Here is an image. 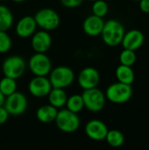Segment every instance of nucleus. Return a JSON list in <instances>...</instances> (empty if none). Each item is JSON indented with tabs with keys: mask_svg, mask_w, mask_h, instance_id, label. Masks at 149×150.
I'll list each match as a JSON object with an SVG mask.
<instances>
[{
	"mask_svg": "<svg viewBox=\"0 0 149 150\" xmlns=\"http://www.w3.org/2000/svg\"><path fill=\"white\" fill-rule=\"evenodd\" d=\"M47 97H48L49 105H53L57 109L63 107L66 105L68 99L64 89H59V88H52Z\"/></svg>",
	"mask_w": 149,
	"mask_h": 150,
	"instance_id": "obj_18",
	"label": "nucleus"
},
{
	"mask_svg": "<svg viewBox=\"0 0 149 150\" xmlns=\"http://www.w3.org/2000/svg\"><path fill=\"white\" fill-rule=\"evenodd\" d=\"M85 134L92 141H104L109 131L107 126L99 120H91L85 126Z\"/></svg>",
	"mask_w": 149,
	"mask_h": 150,
	"instance_id": "obj_12",
	"label": "nucleus"
},
{
	"mask_svg": "<svg viewBox=\"0 0 149 150\" xmlns=\"http://www.w3.org/2000/svg\"><path fill=\"white\" fill-rule=\"evenodd\" d=\"M37 26L45 31H53L56 29L61 22L59 14L51 8H43L39 10L33 16Z\"/></svg>",
	"mask_w": 149,
	"mask_h": 150,
	"instance_id": "obj_6",
	"label": "nucleus"
},
{
	"mask_svg": "<svg viewBox=\"0 0 149 150\" xmlns=\"http://www.w3.org/2000/svg\"><path fill=\"white\" fill-rule=\"evenodd\" d=\"M52 85L50 81L46 76H34L28 84V91L30 94L35 98L47 97Z\"/></svg>",
	"mask_w": 149,
	"mask_h": 150,
	"instance_id": "obj_10",
	"label": "nucleus"
},
{
	"mask_svg": "<svg viewBox=\"0 0 149 150\" xmlns=\"http://www.w3.org/2000/svg\"><path fill=\"white\" fill-rule=\"evenodd\" d=\"M29 69L35 76H47L52 70V62L45 53H35L29 60Z\"/></svg>",
	"mask_w": 149,
	"mask_h": 150,
	"instance_id": "obj_8",
	"label": "nucleus"
},
{
	"mask_svg": "<svg viewBox=\"0 0 149 150\" xmlns=\"http://www.w3.org/2000/svg\"><path fill=\"white\" fill-rule=\"evenodd\" d=\"M145 41V36L143 33L137 29L130 30L127 33H125L121 44L124 48L136 51L139 49Z\"/></svg>",
	"mask_w": 149,
	"mask_h": 150,
	"instance_id": "obj_14",
	"label": "nucleus"
},
{
	"mask_svg": "<svg viewBox=\"0 0 149 150\" xmlns=\"http://www.w3.org/2000/svg\"><path fill=\"white\" fill-rule=\"evenodd\" d=\"M90 1H92V2H94V1H97V0H90Z\"/></svg>",
	"mask_w": 149,
	"mask_h": 150,
	"instance_id": "obj_32",
	"label": "nucleus"
},
{
	"mask_svg": "<svg viewBox=\"0 0 149 150\" xmlns=\"http://www.w3.org/2000/svg\"><path fill=\"white\" fill-rule=\"evenodd\" d=\"M37 24L32 16H25L18 20L16 25V33L22 39H26L36 32Z\"/></svg>",
	"mask_w": 149,
	"mask_h": 150,
	"instance_id": "obj_15",
	"label": "nucleus"
},
{
	"mask_svg": "<svg viewBox=\"0 0 149 150\" xmlns=\"http://www.w3.org/2000/svg\"><path fill=\"white\" fill-rule=\"evenodd\" d=\"M137 1H140V0H137Z\"/></svg>",
	"mask_w": 149,
	"mask_h": 150,
	"instance_id": "obj_34",
	"label": "nucleus"
},
{
	"mask_svg": "<svg viewBox=\"0 0 149 150\" xmlns=\"http://www.w3.org/2000/svg\"><path fill=\"white\" fill-rule=\"evenodd\" d=\"M9 116L10 114L8 113L6 109L4 106H0V125L4 124L8 120Z\"/></svg>",
	"mask_w": 149,
	"mask_h": 150,
	"instance_id": "obj_28",
	"label": "nucleus"
},
{
	"mask_svg": "<svg viewBox=\"0 0 149 150\" xmlns=\"http://www.w3.org/2000/svg\"><path fill=\"white\" fill-rule=\"evenodd\" d=\"M54 122L57 128L66 134H72L76 132L81 124L77 113L72 112L68 109L58 111Z\"/></svg>",
	"mask_w": 149,
	"mask_h": 150,
	"instance_id": "obj_2",
	"label": "nucleus"
},
{
	"mask_svg": "<svg viewBox=\"0 0 149 150\" xmlns=\"http://www.w3.org/2000/svg\"><path fill=\"white\" fill-rule=\"evenodd\" d=\"M13 24V15L5 5H0V31H8Z\"/></svg>",
	"mask_w": 149,
	"mask_h": 150,
	"instance_id": "obj_20",
	"label": "nucleus"
},
{
	"mask_svg": "<svg viewBox=\"0 0 149 150\" xmlns=\"http://www.w3.org/2000/svg\"><path fill=\"white\" fill-rule=\"evenodd\" d=\"M136 59H137V55H136L135 51H133V50L124 48V50L119 54L120 64H123L126 66L132 67L135 63Z\"/></svg>",
	"mask_w": 149,
	"mask_h": 150,
	"instance_id": "obj_24",
	"label": "nucleus"
},
{
	"mask_svg": "<svg viewBox=\"0 0 149 150\" xmlns=\"http://www.w3.org/2000/svg\"><path fill=\"white\" fill-rule=\"evenodd\" d=\"M12 42L9 34L4 31H0V54H5L10 51Z\"/></svg>",
	"mask_w": 149,
	"mask_h": 150,
	"instance_id": "obj_26",
	"label": "nucleus"
},
{
	"mask_svg": "<svg viewBox=\"0 0 149 150\" xmlns=\"http://www.w3.org/2000/svg\"><path fill=\"white\" fill-rule=\"evenodd\" d=\"M104 25L105 21L103 18L92 14L84 19L83 23V30L87 35L95 37L101 34Z\"/></svg>",
	"mask_w": 149,
	"mask_h": 150,
	"instance_id": "obj_16",
	"label": "nucleus"
},
{
	"mask_svg": "<svg viewBox=\"0 0 149 150\" xmlns=\"http://www.w3.org/2000/svg\"><path fill=\"white\" fill-rule=\"evenodd\" d=\"M48 79L52 88L65 89L74 83L75 73L67 66H59L50 71Z\"/></svg>",
	"mask_w": 149,
	"mask_h": 150,
	"instance_id": "obj_4",
	"label": "nucleus"
},
{
	"mask_svg": "<svg viewBox=\"0 0 149 150\" xmlns=\"http://www.w3.org/2000/svg\"><path fill=\"white\" fill-rule=\"evenodd\" d=\"M125 27L116 19L108 20L105 23L101 35L103 41L109 47H116L121 44L125 35Z\"/></svg>",
	"mask_w": 149,
	"mask_h": 150,
	"instance_id": "obj_1",
	"label": "nucleus"
},
{
	"mask_svg": "<svg viewBox=\"0 0 149 150\" xmlns=\"http://www.w3.org/2000/svg\"><path fill=\"white\" fill-rule=\"evenodd\" d=\"M65 105L67 106V109L71 111L72 112L79 113L84 108V104H83L82 95L76 94V95L69 97L67 99Z\"/></svg>",
	"mask_w": 149,
	"mask_h": 150,
	"instance_id": "obj_22",
	"label": "nucleus"
},
{
	"mask_svg": "<svg viewBox=\"0 0 149 150\" xmlns=\"http://www.w3.org/2000/svg\"><path fill=\"white\" fill-rule=\"evenodd\" d=\"M12 1L15 3H22V2H25V0H12Z\"/></svg>",
	"mask_w": 149,
	"mask_h": 150,
	"instance_id": "obj_31",
	"label": "nucleus"
},
{
	"mask_svg": "<svg viewBox=\"0 0 149 150\" xmlns=\"http://www.w3.org/2000/svg\"><path fill=\"white\" fill-rule=\"evenodd\" d=\"M0 1H3V0H0Z\"/></svg>",
	"mask_w": 149,
	"mask_h": 150,
	"instance_id": "obj_33",
	"label": "nucleus"
},
{
	"mask_svg": "<svg viewBox=\"0 0 149 150\" xmlns=\"http://www.w3.org/2000/svg\"><path fill=\"white\" fill-rule=\"evenodd\" d=\"M108 11H109V6L105 1L104 0L94 1L92 4V12L94 15L100 18H104L108 13Z\"/></svg>",
	"mask_w": 149,
	"mask_h": 150,
	"instance_id": "obj_25",
	"label": "nucleus"
},
{
	"mask_svg": "<svg viewBox=\"0 0 149 150\" xmlns=\"http://www.w3.org/2000/svg\"><path fill=\"white\" fill-rule=\"evenodd\" d=\"M31 45L36 53H46L51 47L52 37L47 31L42 30L32 34Z\"/></svg>",
	"mask_w": 149,
	"mask_h": 150,
	"instance_id": "obj_13",
	"label": "nucleus"
},
{
	"mask_svg": "<svg viewBox=\"0 0 149 150\" xmlns=\"http://www.w3.org/2000/svg\"><path fill=\"white\" fill-rule=\"evenodd\" d=\"M105 140L107 142V143L111 147H112V148H119L125 142V136L120 131L113 129V130H109L108 131Z\"/></svg>",
	"mask_w": 149,
	"mask_h": 150,
	"instance_id": "obj_21",
	"label": "nucleus"
},
{
	"mask_svg": "<svg viewBox=\"0 0 149 150\" xmlns=\"http://www.w3.org/2000/svg\"><path fill=\"white\" fill-rule=\"evenodd\" d=\"M82 98L83 100L84 108L90 112H98L105 108L106 102L105 94L97 87L83 90Z\"/></svg>",
	"mask_w": 149,
	"mask_h": 150,
	"instance_id": "obj_5",
	"label": "nucleus"
},
{
	"mask_svg": "<svg viewBox=\"0 0 149 150\" xmlns=\"http://www.w3.org/2000/svg\"><path fill=\"white\" fill-rule=\"evenodd\" d=\"M25 67V62L21 56L11 55L4 61L2 71L4 76L16 80L24 74Z\"/></svg>",
	"mask_w": 149,
	"mask_h": 150,
	"instance_id": "obj_7",
	"label": "nucleus"
},
{
	"mask_svg": "<svg viewBox=\"0 0 149 150\" xmlns=\"http://www.w3.org/2000/svg\"><path fill=\"white\" fill-rule=\"evenodd\" d=\"M133 96L132 84L115 83L111 84L105 92L106 98L113 104H124L128 102Z\"/></svg>",
	"mask_w": 149,
	"mask_h": 150,
	"instance_id": "obj_3",
	"label": "nucleus"
},
{
	"mask_svg": "<svg viewBox=\"0 0 149 150\" xmlns=\"http://www.w3.org/2000/svg\"><path fill=\"white\" fill-rule=\"evenodd\" d=\"M140 9L145 13H149V0H140Z\"/></svg>",
	"mask_w": 149,
	"mask_h": 150,
	"instance_id": "obj_29",
	"label": "nucleus"
},
{
	"mask_svg": "<svg viewBox=\"0 0 149 150\" xmlns=\"http://www.w3.org/2000/svg\"><path fill=\"white\" fill-rule=\"evenodd\" d=\"M116 77L120 83L132 84L134 82L135 75L132 67L120 64L116 69Z\"/></svg>",
	"mask_w": 149,
	"mask_h": 150,
	"instance_id": "obj_19",
	"label": "nucleus"
},
{
	"mask_svg": "<svg viewBox=\"0 0 149 150\" xmlns=\"http://www.w3.org/2000/svg\"><path fill=\"white\" fill-rule=\"evenodd\" d=\"M0 91L5 96H9L17 91V82L15 79L4 76L0 80Z\"/></svg>",
	"mask_w": 149,
	"mask_h": 150,
	"instance_id": "obj_23",
	"label": "nucleus"
},
{
	"mask_svg": "<svg viewBox=\"0 0 149 150\" xmlns=\"http://www.w3.org/2000/svg\"><path fill=\"white\" fill-rule=\"evenodd\" d=\"M4 107L8 113L12 116H18L23 114L27 108L26 97L21 93L15 91L5 98Z\"/></svg>",
	"mask_w": 149,
	"mask_h": 150,
	"instance_id": "obj_9",
	"label": "nucleus"
},
{
	"mask_svg": "<svg viewBox=\"0 0 149 150\" xmlns=\"http://www.w3.org/2000/svg\"><path fill=\"white\" fill-rule=\"evenodd\" d=\"M5 96L0 91V106H4V101H5Z\"/></svg>",
	"mask_w": 149,
	"mask_h": 150,
	"instance_id": "obj_30",
	"label": "nucleus"
},
{
	"mask_svg": "<svg viewBox=\"0 0 149 150\" xmlns=\"http://www.w3.org/2000/svg\"><path fill=\"white\" fill-rule=\"evenodd\" d=\"M83 0H61L63 6L67 8H76L83 4Z\"/></svg>",
	"mask_w": 149,
	"mask_h": 150,
	"instance_id": "obj_27",
	"label": "nucleus"
},
{
	"mask_svg": "<svg viewBox=\"0 0 149 150\" xmlns=\"http://www.w3.org/2000/svg\"><path fill=\"white\" fill-rule=\"evenodd\" d=\"M58 109L51 105H46L40 106L36 112L37 120L44 124H49L55 120Z\"/></svg>",
	"mask_w": 149,
	"mask_h": 150,
	"instance_id": "obj_17",
	"label": "nucleus"
},
{
	"mask_svg": "<svg viewBox=\"0 0 149 150\" xmlns=\"http://www.w3.org/2000/svg\"><path fill=\"white\" fill-rule=\"evenodd\" d=\"M100 82L99 72L91 67L83 69L78 76V84L83 90L97 87Z\"/></svg>",
	"mask_w": 149,
	"mask_h": 150,
	"instance_id": "obj_11",
	"label": "nucleus"
}]
</instances>
